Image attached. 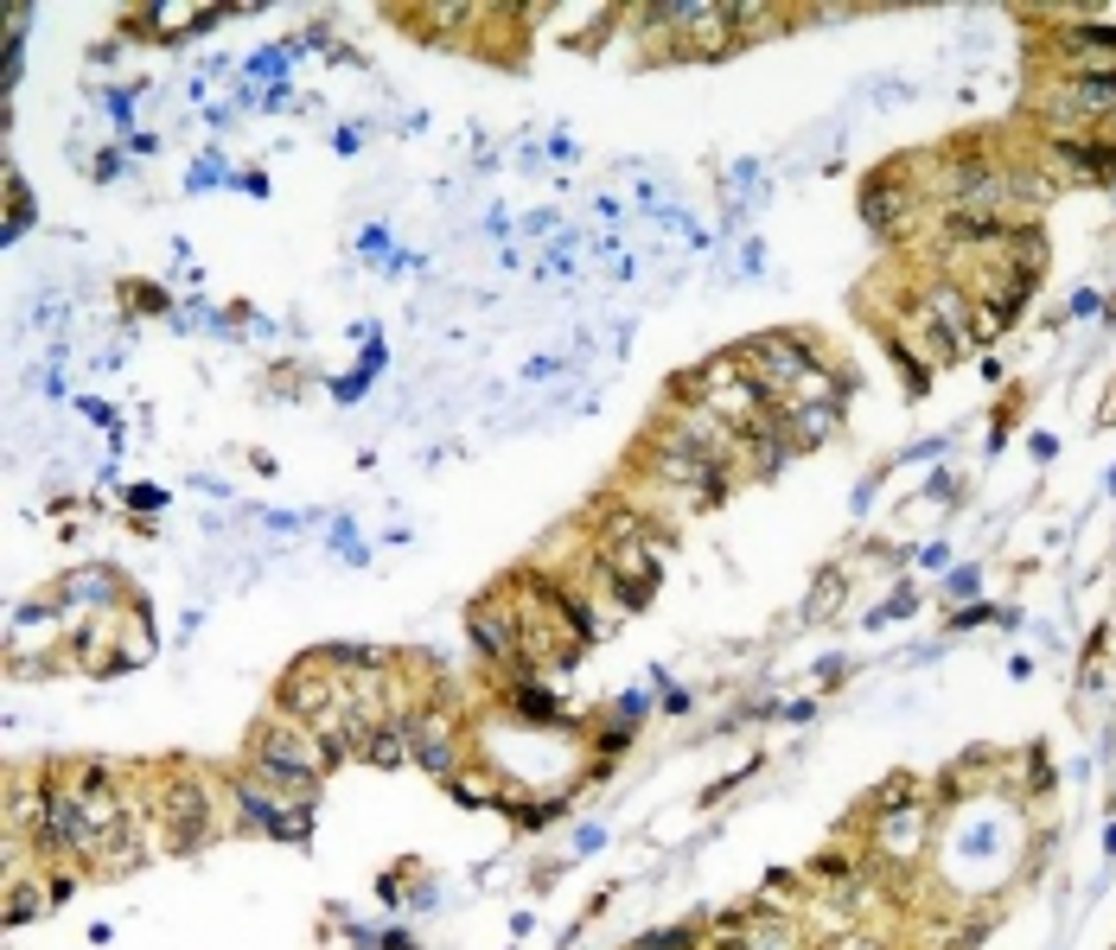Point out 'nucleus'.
<instances>
[{
  "instance_id": "obj_7",
  "label": "nucleus",
  "mask_w": 1116,
  "mask_h": 950,
  "mask_svg": "<svg viewBox=\"0 0 1116 950\" xmlns=\"http://www.w3.org/2000/svg\"><path fill=\"white\" fill-rule=\"evenodd\" d=\"M638 950H690V931H658V938H644Z\"/></svg>"
},
{
  "instance_id": "obj_1",
  "label": "nucleus",
  "mask_w": 1116,
  "mask_h": 950,
  "mask_svg": "<svg viewBox=\"0 0 1116 950\" xmlns=\"http://www.w3.org/2000/svg\"><path fill=\"white\" fill-rule=\"evenodd\" d=\"M319 766H326V753L313 746V728H301V734H288V728H262V734H256V772H262L269 785H281V791L313 797Z\"/></svg>"
},
{
  "instance_id": "obj_8",
  "label": "nucleus",
  "mask_w": 1116,
  "mask_h": 950,
  "mask_svg": "<svg viewBox=\"0 0 1116 950\" xmlns=\"http://www.w3.org/2000/svg\"><path fill=\"white\" fill-rule=\"evenodd\" d=\"M754 950H791V938H754Z\"/></svg>"
},
{
  "instance_id": "obj_2",
  "label": "nucleus",
  "mask_w": 1116,
  "mask_h": 950,
  "mask_svg": "<svg viewBox=\"0 0 1116 950\" xmlns=\"http://www.w3.org/2000/svg\"><path fill=\"white\" fill-rule=\"evenodd\" d=\"M919 313L938 326V338H944V345H964V338H969V294H964V287H951V281L925 287Z\"/></svg>"
},
{
  "instance_id": "obj_3",
  "label": "nucleus",
  "mask_w": 1116,
  "mask_h": 950,
  "mask_svg": "<svg viewBox=\"0 0 1116 950\" xmlns=\"http://www.w3.org/2000/svg\"><path fill=\"white\" fill-rule=\"evenodd\" d=\"M1065 102L1072 109H1116V70H1085L1065 84Z\"/></svg>"
},
{
  "instance_id": "obj_5",
  "label": "nucleus",
  "mask_w": 1116,
  "mask_h": 950,
  "mask_svg": "<svg viewBox=\"0 0 1116 950\" xmlns=\"http://www.w3.org/2000/svg\"><path fill=\"white\" fill-rule=\"evenodd\" d=\"M473 632H479V644L491 657H511L517 651V619L511 613L498 619V607H479V613H473Z\"/></svg>"
},
{
  "instance_id": "obj_4",
  "label": "nucleus",
  "mask_w": 1116,
  "mask_h": 950,
  "mask_svg": "<svg viewBox=\"0 0 1116 950\" xmlns=\"http://www.w3.org/2000/svg\"><path fill=\"white\" fill-rule=\"evenodd\" d=\"M944 237H957V243H1001V237H1008V223H1001L996 211H951Z\"/></svg>"
},
{
  "instance_id": "obj_6",
  "label": "nucleus",
  "mask_w": 1116,
  "mask_h": 950,
  "mask_svg": "<svg viewBox=\"0 0 1116 950\" xmlns=\"http://www.w3.org/2000/svg\"><path fill=\"white\" fill-rule=\"evenodd\" d=\"M517 708H523V714H537V721H549V714H555V702H543V689H523V696H517Z\"/></svg>"
},
{
  "instance_id": "obj_9",
  "label": "nucleus",
  "mask_w": 1116,
  "mask_h": 950,
  "mask_svg": "<svg viewBox=\"0 0 1116 950\" xmlns=\"http://www.w3.org/2000/svg\"><path fill=\"white\" fill-rule=\"evenodd\" d=\"M722 950H754V944H747V938H727V944H722Z\"/></svg>"
}]
</instances>
